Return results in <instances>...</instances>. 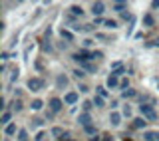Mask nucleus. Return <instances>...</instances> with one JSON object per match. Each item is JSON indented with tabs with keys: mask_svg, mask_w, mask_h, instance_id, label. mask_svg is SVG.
Here are the masks:
<instances>
[{
	"mask_svg": "<svg viewBox=\"0 0 159 141\" xmlns=\"http://www.w3.org/2000/svg\"><path fill=\"white\" fill-rule=\"evenodd\" d=\"M8 58H10V54H8V52H2V54H0V60H2V62H6Z\"/></svg>",
	"mask_w": 159,
	"mask_h": 141,
	"instance_id": "nucleus-35",
	"label": "nucleus"
},
{
	"mask_svg": "<svg viewBox=\"0 0 159 141\" xmlns=\"http://www.w3.org/2000/svg\"><path fill=\"white\" fill-rule=\"evenodd\" d=\"M98 58H103V54L102 52H93V60H98Z\"/></svg>",
	"mask_w": 159,
	"mask_h": 141,
	"instance_id": "nucleus-40",
	"label": "nucleus"
},
{
	"mask_svg": "<svg viewBox=\"0 0 159 141\" xmlns=\"http://www.w3.org/2000/svg\"><path fill=\"white\" fill-rule=\"evenodd\" d=\"M92 44H93V40H84V48H89V46H92Z\"/></svg>",
	"mask_w": 159,
	"mask_h": 141,
	"instance_id": "nucleus-38",
	"label": "nucleus"
},
{
	"mask_svg": "<svg viewBox=\"0 0 159 141\" xmlns=\"http://www.w3.org/2000/svg\"><path fill=\"white\" fill-rule=\"evenodd\" d=\"M84 129H86V133H89V135L96 133V127H93V125H88V127H84Z\"/></svg>",
	"mask_w": 159,
	"mask_h": 141,
	"instance_id": "nucleus-34",
	"label": "nucleus"
},
{
	"mask_svg": "<svg viewBox=\"0 0 159 141\" xmlns=\"http://www.w3.org/2000/svg\"><path fill=\"white\" fill-rule=\"evenodd\" d=\"M80 70H84V72H96V66H93V64H89V62H82L80 64Z\"/></svg>",
	"mask_w": 159,
	"mask_h": 141,
	"instance_id": "nucleus-14",
	"label": "nucleus"
},
{
	"mask_svg": "<svg viewBox=\"0 0 159 141\" xmlns=\"http://www.w3.org/2000/svg\"><path fill=\"white\" fill-rule=\"evenodd\" d=\"M12 105H14V107H12L14 111H22V102H20V99H14Z\"/></svg>",
	"mask_w": 159,
	"mask_h": 141,
	"instance_id": "nucleus-26",
	"label": "nucleus"
},
{
	"mask_svg": "<svg viewBox=\"0 0 159 141\" xmlns=\"http://www.w3.org/2000/svg\"><path fill=\"white\" fill-rule=\"evenodd\" d=\"M119 88H121V89H129V82H127V80H121V82H119Z\"/></svg>",
	"mask_w": 159,
	"mask_h": 141,
	"instance_id": "nucleus-33",
	"label": "nucleus"
},
{
	"mask_svg": "<svg viewBox=\"0 0 159 141\" xmlns=\"http://www.w3.org/2000/svg\"><path fill=\"white\" fill-rule=\"evenodd\" d=\"M151 8H159V0H153V2H151Z\"/></svg>",
	"mask_w": 159,
	"mask_h": 141,
	"instance_id": "nucleus-41",
	"label": "nucleus"
},
{
	"mask_svg": "<svg viewBox=\"0 0 159 141\" xmlns=\"http://www.w3.org/2000/svg\"><path fill=\"white\" fill-rule=\"evenodd\" d=\"M103 141H113V139L109 137V135H103Z\"/></svg>",
	"mask_w": 159,
	"mask_h": 141,
	"instance_id": "nucleus-42",
	"label": "nucleus"
},
{
	"mask_svg": "<svg viewBox=\"0 0 159 141\" xmlns=\"http://www.w3.org/2000/svg\"><path fill=\"white\" fill-rule=\"evenodd\" d=\"M62 107H64V102H62V99H58V98H52V99H50V111H52V113L62 111Z\"/></svg>",
	"mask_w": 159,
	"mask_h": 141,
	"instance_id": "nucleus-4",
	"label": "nucleus"
},
{
	"mask_svg": "<svg viewBox=\"0 0 159 141\" xmlns=\"http://www.w3.org/2000/svg\"><path fill=\"white\" fill-rule=\"evenodd\" d=\"M28 89H32V92H40V89H44V80L30 78L28 80Z\"/></svg>",
	"mask_w": 159,
	"mask_h": 141,
	"instance_id": "nucleus-3",
	"label": "nucleus"
},
{
	"mask_svg": "<svg viewBox=\"0 0 159 141\" xmlns=\"http://www.w3.org/2000/svg\"><path fill=\"white\" fill-rule=\"evenodd\" d=\"M125 141H129V139H125Z\"/></svg>",
	"mask_w": 159,
	"mask_h": 141,
	"instance_id": "nucleus-46",
	"label": "nucleus"
},
{
	"mask_svg": "<svg viewBox=\"0 0 159 141\" xmlns=\"http://www.w3.org/2000/svg\"><path fill=\"white\" fill-rule=\"evenodd\" d=\"M78 98L80 95L76 93V92H70V93H66V98H64V103H68V105H74L78 102Z\"/></svg>",
	"mask_w": 159,
	"mask_h": 141,
	"instance_id": "nucleus-6",
	"label": "nucleus"
},
{
	"mask_svg": "<svg viewBox=\"0 0 159 141\" xmlns=\"http://www.w3.org/2000/svg\"><path fill=\"white\" fill-rule=\"evenodd\" d=\"M74 78H78V80H82L84 78V75H86V72H84V70H74Z\"/></svg>",
	"mask_w": 159,
	"mask_h": 141,
	"instance_id": "nucleus-27",
	"label": "nucleus"
},
{
	"mask_svg": "<svg viewBox=\"0 0 159 141\" xmlns=\"http://www.w3.org/2000/svg\"><path fill=\"white\" fill-rule=\"evenodd\" d=\"M93 105H96V107H103V105H106V102H103V98L96 95V98H93Z\"/></svg>",
	"mask_w": 159,
	"mask_h": 141,
	"instance_id": "nucleus-22",
	"label": "nucleus"
},
{
	"mask_svg": "<svg viewBox=\"0 0 159 141\" xmlns=\"http://www.w3.org/2000/svg\"><path fill=\"white\" fill-rule=\"evenodd\" d=\"M123 115H125V117H131V107H129V105H123Z\"/></svg>",
	"mask_w": 159,
	"mask_h": 141,
	"instance_id": "nucleus-30",
	"label": "nucleus"
},
{
	"mask_svg": "<svg viewBox=\"0 0 159 141\" xmlns=\"http://www.w3.org/2000/svg\"><path fill=\"white\" fill-rule=\"evenodd\" d=\"M64 133H66V131H64L62 127H54V129H52V135H60V137H62Z\"/></svg>",
	"mask_w": 159,
	"mask_h": 141,
	"instance_id": "nucleus-29",
	"label": "nucleus"
},
{
	"mask_svg": "<svg viewBox=\"0 0 159 141\" xmlns=\"http://www.w3.org/2000/svg\"><path fill=\"white\" fill-rule=\"evenodd\" d=\"M139 111H141V115L147 119V121H157V113H155V109H153V105L141 103L139 105Z\"/></svg>",
	"mask_w": 159,
	"mask_h": 141,
	"instance_id": "nucleus-1",
	"label": "nucleus"
},
{
	"mask_svg": "<svg viewBox=\"0 0 159 141\" xmlns=\"http://www.w3.org/2000/svg\"><path fill=\"white\" fill-rule=\"evenodd\" d=\"M18 141H28V131L26 129H20L18 131Z\"/></svg>",
	"mask_w": 159,
	"mask_h": 141,
	"instance_id": "nucleus-23",
	"label": "nucleus"
},
{
	"mask_svg": "<svg viewBox=\"0 0 159 141\" xmlns=\"http://www.w3.org/2000/svg\"><path fill=\"white\" fill-rule=\"evenodd\" d=\"M107 88H109V89H116V88H119V82H117V78H116V75H111V74H109V78H107Z\"/></svg>",
	"mask_w": 159,
	"mask_h": 141,
	"instance_id": "nucleus-13",
	"label": "nucleus"
},
{
	"mask_svg": "<svg viewBox=\"0 0 159 141\" xmlns=\"http://www.w3.org/2000/svg\"><path fill=\"white\" fill-rule=\"evenodd\" d=\"M10 119H12V113H10V111H4V113H2V117H0V123L10 125Z\"/></svg>",
	"mask_w": 159,
	"mask_h": 141,
	"instance_id": "nucleus-15",
	"label": "nucleus"
},
{
	"mask_svg": "<svg viewBox=\"0 0 159 141\" xmlns=\"http://www.w3.org/2000/svg\"><path fill=\"white\" fill-rule=\"evenodd\" d=\"M80 92L86 93V92H89V88H88V85H80Z\"/></svg>",
	"mask_w": 159,
	"mask_h": 141,
	"instance_id": "nucleus-39",
	"label": "nucleus"
},
{
	"mask_svg": "<svg viewBox=\"0 0 159 141\" xmlns=\"http://www.w3.org/2000/svg\"><path fill=\"white\" fill-rule=\"evenodd\" d=\"M70 10H72V14H76V16H82V14H84V8H82V6H78V4H74V6L70 8Z\"/></svg>",
	"mask_w": 159,
	"mask_h": 141,
	"instance_id": "nucleus-20",
	"label": "nucleus"
},
{
	"mask_svg": "<svg viewBox=\"0 0 159 141\" xmlns=\"http://www.w3.org/2000/svg\"><path fill=\"white\" fill-rule=\"evenodd\" d=\"M4 133H6V135H14V133H16V125H14V123L6 125V127H4Z\"/></svg>",
	"mask_w": 159,
	"mask_h": 141,
	"instance_id": "nucleus-19",
	"label": "nucleus"
},
{
	"mask_svg": "<svg viewBox=\"0 0 159 141\" xmlns=\"http://www.w3.org/2000/svg\"><path fill=\"white\" fill-rule=\"evenodd\" d=\"M66 85H68V78L60 74L58 78H56V88H58V89H62V88H66Z\"/></svg>",
	"mask_w": 159,
	"mask_h": 141,
	"instance_id": "nucleus-9",
	"label": "nucleus"
},
{
	"mask_svg": "<svg viewBox=\"0 0 159 141\" xmlns=\"http://www.w3.org/2000/svg\"><path fill=\"white\" fill-rule=\"evenodd\" d=\"M92 12H93V16L102 18V14L106 12V4H103V2H93L92 4Z\"/></svg>",
	"mask_w": 159,
	"mask_h": 141,
	"instance_id": "nucleus-5",
	"label": "nucleus"
},
{
	"mask_svg": "<svg viewBox=\"0 0 159 141\" xmlns=\"http://www.w3.org/2000/svg\"><path fill=\"white\" fill-rule=\"evenodd\" d=\"M143 26H145V28H153V26H155V20H153L151 14H145V16H143Z\"/></svg>",
	"mask_w": 159,
	"mask_h": 141,
	"instance_id": "nucleus-12",
	"label": "nucleus"
},
{
	"mask_svg": "<svg viewBox=\"0 0 159 141\" xmlns=\"http://www.w3.org/2000/svg\"><path fill=\"white\" fill-rule=\"evenodd\" d=\"M123 74H125V70H123V66H121V68H117V70H113V72H111V75H116V78H119V75H123Z\"/></svg>",
	"mask_w": 159,
	"mask_h": 141,
	"instance_id": "nucleus-28",
	"label": "nucleus"
},
{
	"mask_svg": "<svg viewBox=\"0 0 159 141\" xmlns=\"http://www.w3.org/2000/svg\"><path fill=\"white\" fill-rule=\"evenodd\" d=\"M96 89H98V95H99V98H106V95H107L106 88H96Z\"/></svg>",
	"mask_w": 159,
	"mask_h": 141,
	"instance_id": "nucleus-31",
	"label": "nucleus"
},
{
	"mask_svg": "<svg viewBox=\"0 0 159 141\" xmlns=\"http://www.w3.org/2000/svg\"><path fill=\"white\" fill-rule=\"evenodd\" d=\"M96 38H99V40H111L109 36H106V34H96ZM111 42H113V40H111Z\"/></svg>",
	"mask_w": 159,
	"mask_h": 141,
	"instance_id": "nucleus-36",
	"label": "nucleus"
},
{
	"mask_svg": "<svg viewBox=\"0 0 159 141\" xmlns=\"http://www.w3.org/2000/svg\"><path fill=\"white\" fill-rule=\"evenodd\" d=\"M103 24H106V28H109V30H116L117 28V22H116V20H106Z\"/></svg>",
	"mask_w": 159,
	"mask_h": 141,
	"instance_id": "nucleus-24",
	"label": "nucleus"
},
{
	"mask_svg": "<svg viewBox=\"0 0 159 141\" xmlns=\"http://www.w3.org/2000/svg\"><path fill=\"white\" fill-rule=\"evenodd\" d=\"M109 123H111L113 127H117V125L121 123V115H119L117 111H111V115H109Z\"/></svg>",
	"mask_w": 159,
	"mask_h": 141,
	"instance_id": "nucleus-8",
	"label": "nucleus"
},
{
	"mask_svg": "<svg viewBox=\"0 0 159 141\" xmlns=\"http://www.w3.org/2000/svg\"><path fill=\"white\" fill-rule=\"evenodd\" d=\"M111 8L116 10V12H121V14H123V12L127 10V2H113Z\"/></svg>",
	"mask_w": 159,
	"mask_h": 141,
	"instance_id": "nucleus-11",
	"label": "nucleus"
},
{
	"mask_svg": "<svg viewBox=\"0 0 159 141\" xmlns=\"http://www.w3.org/2000/svg\"><path fill=\"white\" fill-rule=\"evenodd\" d=\"M145 125H147L145 117H135V119H133V127H135V129H143Z\"/></svg>",
	"mask_w": 159,
	"mask_h": 141,
	"instance_id": "nucleus-10",
	"label": "nucleus"
},
{
	"mask_svg": "<svg viewBox=\"0 0 159 141\" xmlns=\"http://www.w3.org/2000/svg\"><path fill=\"white\" fill-rule=\"evenodd\" d=\"M143 139L145 141H157V133L155 131H145L143 133Z\"/></svg>",
	"mask_w": 159,
	"mask_h": 141,
	"instance_id": "nucleus-17",
	"label": "nucleus"
},
{
	"mask_svg": "<svg viewBox=\"0 0 159 141\" xmlns=\"http://www.w3.org/2000/svg\"><path fill=\"white\" fill-rule=\"evenodd\" d=\"M60 36H62V38H66L68 42H72V40H74V34L70 32V30H64V28L60 30Z\"/></svg>",
	"mask_w": 159,
	"mask_h": 141,
	"instance_id": "nucleus-16",
	"label": "nucleus"
},
{
	"mask_svg": "<svg viewBox=\"0 0 159 141\" xmlns=\"http://www.w3.org/2000/svg\"><path fill=\"white\" fill-rule=\"evenodd\" d=\"M44 137H46V135H44V131H40V133H36V141H44Z\"/></svg>",
	"mask_w": 159,
	"mask_h": 141,
	"instance_id": "nucleus-37",
	"label": "nucleus"
},
{
	"mask_svg": "<svg viewBox=\"0 0 159 141\" xmlns=\"http://www.w3.org/2000/svg\"><path fill=\"white\" fill-rule=\"evenodd\" d=\"M82 107H84V113H88L89 109L93 107V102H84V103H82Z\"/></svg>",
	"mask_w": 159,
	"mask_h": 141,
	"instance_id": "nucleus-25",
	"label": "nucleus"
},
{
	"mask_svg": "<svg viewBox=\"0 0 159 141\" xmlns=\"http://www.w3.org/2000/svg\"><path fill=\"white\" fill-rule=\"evenodd\" d=\"M155 46H159V38H157V40H155Z\"/></svg>",
	"mask_w": 159,
	"mask_h": 141,
	"instance_id": "nucleus-43",
	"label": "nucleus"
},
{
	"mask_svg": "<svg viewBox=\"0 0 159 141\" xmlns=\"http://www.w3.org/2000/svg\"><path fill=\"white\" fill-rule=\"evenodd\" d=\"M157 88H159V84H157Z\"/></svg>",
	"mask_w": 159,
	"mask_h": 141,
	"instance_id": "nucleus-45",
	"label": "nucleus"
},
{
	"mask_svg": "<svg viewBox=\"0 0 159 141\" xmlns=\"http://www.w3.org/2000/svg\"><path fill=\"white\" fill-rule=\"evenodd\" d=\"M157 141H159V133H157Z\"/></svg>",
	"mask_w": 159,
	"mask_h": 141,
	"instance_id": "nucleus-44",
	"label": "nucleus"
},
{
	"mask_svg": "<svg viewBox=\"0 0 159 141\" xmlns=\"http://www.w3.org/2000/svg\"><path fill=\"white\" fill-rule=\"evenodd\" d=\"M78 121H80V125H84V127H88V125H92V117H89V113H80Z\"/></svg>",
	"mask_w": 159,
	"mask_h": 141,
	"instance_id": "nucleus-7",
	"label": "nucleus"
},
{
	"mask_svg": "<svg viewBox=\"0 0 159 141\" xmlns=\"http://www.w3.org/2000/svg\"><path fill=\"white\" fill-rule=\"evenodd\" d=\"M72 60L74 62H89V60H93V52H88V50H80V52L72 54Z\"/></svg>",
	"mask_w": 159,
	"mask_h": 141,
	"instance_id": "nucleus-2",
	"label": "nucleus"
},
{
	"mask_svg": "<svg viewBox=\"0 0 159 141\" xmlns=\"http://www.w3.org/2000/svg\"><path fill=\"white\" fill-rule=\"evenodd\" d=\"M30 107H32V109H34V111H40V109H42V107H44V103H42V102H40V99H34V102H32V105H30Z\"/></svg>",
	"mask_w": 159,
	"mask_h": 141,
	"instance_id": "nucleus-18",
	"label": "nucleus"
},
{
	"mask_svg": "<svg viewBox=\"0 0 159 141\" xmlns=\"http://www.w3.org/2000/svg\"><path fill=\"white\" fill-rule=\"evenodd\" d=\"M123 98H135V95H137V92H135V89H131V88H129V89H123Z\"/></svg>",
	"mask_w": 159,
	"mask_h": 141,
	"instance_id": "nucleus-21",
	"label": "nucleus"
},
{
	"mask_svg": "<svg viewBox=\"0 0 159 141\" xmlns=\"http://www.w3.org/2000/svg\"><path fill=\"white\" fill-rule=\"evenodd\" d=\"M44 121L42 119H32V129H36V127H40V125H42Z\"/></svg>",
	"mask_w": 159,
	"mask_h": 141,
	"instance_id": "nucleus-32",
	"label": "nucleus"
}]
</instances>
